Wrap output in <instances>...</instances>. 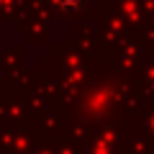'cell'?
I'll return each instance as SVG.
<instances>
[{
  "label": "cell",
  "mask_w": 154,
  "mask_h": 154,
  "mask_svg": "<svg viewBox=\"0 0 154 154\" xmlns=\"http://www.w3.org/2000/svg\"><path fill=\"white\" fill-rule=\"evenodd\" d=\"M82 0H57V5L59 8H67V11H77Z\"/></svg>",
  "instance_id": "cell-1"
}]
</instances>
